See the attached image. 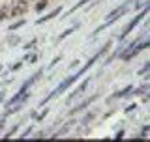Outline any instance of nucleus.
<instances>
[{"mask_svg":"<svg viewBox=\"0 0 150 142\" xmlns=\"http://www.w3.org/2000/svg\"><path fill=\"white\" fill-rule=\"evenodd\" d=\"M26 8H28V4H26V0H17L15 4L11 6V15H23V13L26 11Z\"/></svg>","mask_w":150,"mask_h":142,"instance_id":"4","label":"nucleus"},{"mask_svg":"<svg viewBox=\"0 0 150 142\" xmlns=\"http://www.w3.org/2000/svg\"><path fill=\"white\" fill-rule=\"evenodd\" d=\"M0 129H2V120H0Z\"/></svg>","mask_w":150,"mask_h":142,"instance_id":"16","label":"nucleus"},{"mask_svg":"<svg viewBox=\"0 0 150 142\" xmlns=\"http://www.w3.org/2000/svg\"><path fill=\"white\" fill-rule=\"evenodd\" d=\"M86 2H88V0H81V2H79V4H75V6H73V9H79L81 6H84V4H86Z\"/></svg>","mask_w":150,"mask_h":142,"instance_id":"12","label":"nucleus"},{"mask_svg":"<svg viewBox=\"0 0 150 142\" xmlns=\"http://www.w3.org/2000/svg\"><path fill=\"white\" fill-rule=\"evenodd\" d=\"M86 69H90V65H88V64H86V65H84V67H83V69H79V73H75V75H71V77H68V79H66V80H64V82H62V84H60V86H58V88H56V90H53V92H51V93H49V96H47V97L43 99V105H45V103H47V101H51V99H53L54 96H58V93H62V92H64V90H68V88H69V86H71V84H73V82H75V80H77L79 77H81V75H83V73H84V71H86Z\"/></svg>","mask_w":150,"mask_h":142,"instance_id":"1","label":"nucleus"},{"mask_svg":"<svg viewBox=\"0 0 150 142\" xmlns=\"http://www.w3.org/2000/svg\"><path fill=\"white\" fill-rule=\"evenodd\" d=\"M144 13H146V9H143V11H141V13H139V15H137V17H135V19H133V21H131V22H129V25H128V26H126V28H124V32H122V36H120V39H124V37H126V36H128V34H129V32H131V30H133V28H135V26H137V25H139V22H141V19H143V17H144Z\"/></svg>","mask_w":150,"mask_h":142,"instance_id":"3","label":"nucleus"},{"mask_svg":"<svg viewBox=\"0 0 150 142\" xmlns=\"http://www.w3.org/2000/svg\"><path fill=\"white\" fill-rule=\"evenodd\" d=\"M60 9H62V8H56V9H53V11H51V13H47L45 17H41L40 21H38V25H43V22L51 21V19H54V17H56V15H58V13H60Z\"/></svg>","mask_w":150,"mask_h":142,"instance_id":"6","label":"nucleus"},{"mask_svg":"<svg viewBox=\"0 0 150 142\" xmlns=\"http://www.w3.org/2000/svg\"><path fill=\"white\" fill-rule=\"evenodd\" d=\"M88 84H90V79H86V80H83V82H81V84H79V88H77V90H75V92L71 93V96H69V99H75V97H79V96H81V93L84 92V90H86V86H88Z\"/></svg>","mask_w":150,"mask_h":142,"instance_id":"5","label":"nucleus"},{"mask_svg":"<svg viewBox=\"0 0 150 142\" xmlns=\"http://www.w3.org/2000/svg\"><path fill=\"white\" fill-rule=\"evenodd\" d=\"M19 67H21V62H17V64H13V65H11V69H19Z\"/></svg>","mask_w":150,"mask_h":142,"instance_id":"15","label":"nucleus"},{"mask_svg":"<svg viewBox=\"0 0 150 142\" xmlns=\"http://www.w3.org/2000/svg\"><path fill=\"white\" fill-rule=\"evenodd\" d=\"M92 101H94V97H88V99H86V101H84V103H83V105H79V107H75V108H73V110H71V114H75V112H79V110H83V108H84V107H86V105H90V103H92Z\"/></svg>","mask_w":150,"mask_h":142,"instance_id":"9","label":"nucleus"},{"mask_svg":"<svg viewBox=\"0 0 150 142\" xmlns=\"http://www.w3.org/2000/svg\"><path fill=\"white\" fill-rule=\"evenodd\" d=\"M25 25V21H19V22H15V25H11L9 28H11V30H15V28H19V26H23Z\"/></svg>","mask_w":150,"mask_h":142,"instance_id":"10","label":"nucleus"},{"mask_svg":"<svg viewBox=\"0 0 150 142\" xmlns=\"http://www.w3.org/2000/svg\"><path fill=\"white\" fill-rule=\"evenodd\" d=\"M45 4H47V2H45V0H41V2H40V4H38V11H41V8H43V6H45Z\"/></svg>","mask_w":150,"mask_h":142,"instance_id":"13","label":"nucleus"},{"mask_svg":"<svg viewBox=\"0 0 150 142\" xmlns=\"http://www.w3.org/2000/svg\"><path fill=\"white\" fill-rule=\"evenodd\" d=\"M131 90H133L131 86H126L124 90H120V92H116L115 96H112V99H118V97H124V96H128V93L131 92Z\"/></svg>","mask_w":150,"mask_h":142,"instance_id":"8","label":"nucleus"},{"mask_svg":"<svg viewBox=\"0 0 150 142\" xmlns=\"http://www.w3.org/2000/svg\"><path fill=\"white\" fill-rule=\"evenodd\" d=\"M144 47H148V43H146V41H143V43H137V45H133V47H129V49H128V51H126V54H124V56H122V58H124V60H131V58H133V56H135V54H139V53H141V51H143V49H144Z\"/></svg>","mask_w":150,"mask_h":142,"instance_id":"2","label":"nucleus"},{"mask_svg":"<svg viewBox=\"0 0 150 142\" xmlns=\"http://www.w3.org/2000/svg\"><path fill=\"white\" fill-rule=\"evenodd\" d=\"M2 97H4V93H0V99H2Z\"/></svg>","mask_w":150,"mask_h":142,"instance_id":"17","label":"nucleus"},{"mask_svg":"<svg viewBox=\"0 0 150 142\" xmlns=\"http://www.w3.org/2000/svg\"><path fill=\"white\" fill-rule=\"evenodd\" d=\"M28 60H30V62H36V60H38V56H36V54H32V56H28Z\"/></svg>","mask_w":150,"mask_h":142,"instance_id":"14","label":"nucleus"},{"mask_svg":"<svg viewBox=\"0 0 150 142\" xmlns=\"http://www.w3.org/2000/svg\"><path fill=\"white\" fill-rule=\"evenodd\" d=\"M40 77H41V71H38V73H36V75H32V77H30V79H28V80H25V86H26V88H30V86H32V84H34V82H36V80H38V79H40Z\"/></svg>","mask_w":150,"mask_h":142,"instance_id":"7","label":"nucleus"},{"mask_svg":"<svg viewBox=\"0 0 150 142\" xmlns=\"http://www.w3.org/2000/svg\"><path fill=\"white\" fill-rule=\"evenodd\" d=\"M73 30H75V28H69V30H66V32H64V34H62V36H60V39H64V37H66V36H69V34H71V32H73Z\"/></svg>","mask_w":150,"mask_h":142,"instance_id":"11","label":"nucleus"}]
</instances>
